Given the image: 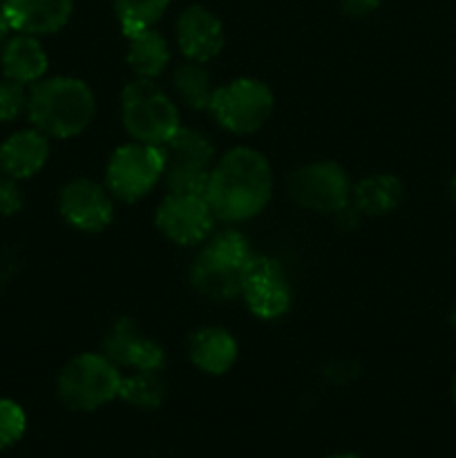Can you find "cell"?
I'll use <instances>...</instances> for the list:
<instances>
[{
    "mask_svg": "<svg viewBox=\"0 0 456 458\" xmlns=\"http://www.w3.org/2000/svg\"><path fill=\"white\" fill-rule=\"evenodd\" d=\"M452 401H454V405H456V376H454V380H452Z\"/></svg>",
    "mask_w": 456,
    "mask_h": 458,
    "instance_id": "cell-31",
    "label": "cell"
},
{
    "mask_svg": "<svg viewBox=\"0 0 456 458\" xmlns=\"http://www.w3.org/2000/svg\"><path fill=\"white\" fill-rule=\"evenodd\" d=\"M27 429L25 410L16 401L0 398V452L16 445Z\"/></svg>",
    "mask_w": 456,
    "mask_h": 458,
    "instance_id": "cell-24",
    "label": "cell"
},
{
    "mask_svg": "<svg viewBox=\"0 0 456 458\" xmlns=\"http://www.w3.org/2000/svg\"><path fill=\"white\" fill-rule=\"evenodd\" d=\"M130 70L137 79H152L164 74L173 61L168 40L155 27L143 30L128 38V54H125Z\"/></svg>",
    "mask_w": 456,
    "mask_h": 458,
    "instance_id": "cell-20",
    "label": "cell"
},
{
    "mask_svg": "<svg viewBox=\"0 0 456 458\" xmlns=\"http://www.w3.org/2000/svg\"><path fill=\"white\" fill-rule=\"evenodd\" d=\"M164 179V150L150 143L130 141L114 148L106 164V186L116 201L134 204Z\"/></svg>",
    "mask_w": 456,
    "mask_h": 458,
    "instance_id": "cell-6",
    "label": "cell"
},
{
    "mask_svg": "<svg viewBox=\"0 0 456 458\" xmlns=\"http://www.w3.org/2000/svg\"><path fill=\"white\" fill-rule=\"evenodd\" d=\"M170 88H173L174 101L186 106L188 110L204 112L213 101L215 81L206 70V63L183 61L170 74Z\"/></svg>",
    "mask_w": 456,
    "mask_h": 458,
    "instance_id": "cell-21",
    "label": "cell"
},
{
    "mask_svg": "<svg viewBox=\"0 0 456 458\" xmlns=\"http://www.w3.org/2000/svg\"><path fill=\"white\" fill-rule=\"evenodd\" d=\"M0 4H3V0H0Z\"/></svg>",
    "mask_w": 456,
    "mask_h": 458,
    "instance_id": "cell-33",
    "label": "cell"
},
{
    "mask_svg": "<svg viewBox=\"0 0 456 458\" xmlns=\"http://www.w3.org/2000/svg\"><path fill=\"white\" fill-rule=\"evenodd\" d=\"M165 387L161 371H132L121 378L119 398L137 410H156L165 401Z\"/></svg>",
    "mask_w": 456,
    "mask_h": 458,
    "instance_id": "cell-22",
    "label": "cell"
},
{
    "mask_svg": "<svg viewBox=\"0 0 456 458\" xmlns=\"http://www.w3.org/2000/svg\"><path fill=\"white\" fill-rule=\"evenodd\" d=\"M273 168L266 157L249 146H235L215 159L206 183V199L215 217L241 224L264 213L273 197Z\"/></svg>",
    "mask_w": 456,
    "mask_h": 458,
    "instance_id": "cell-1",
    "label": "cell"
},
{
    "mask_svg": "<svg viewBox=\"0 0 456 458\" xmlns=\"http://www.w3.org/2000/svg\"><path fill=\"white\" fill-rule=\"evenodd\" d=\"M215 222L204 192L168 191L155 215L161 235L177 246H201L215 233Z\"/></svg>",
    "mask_w": 456,
    "mask_h": 458,
    "instance_id": "cell-9",
    "label": "cell"
},
{
    "mask_svg": "<svg viewBox=\"0 0 456 458\" xmlns=\"http://www.w3.org/2000/svg\"><path fill=\"white\" fill-rule=\"evenodd\" d=\"M275 97L264 81L253 76H240L231 83L215 88L208 112L219 128L231 134H253L271 119Z\"/></svg>",
    "mask_w": 456,
    "mask_h": 458,
    "instance_id": "cell-5",
    "label": "cell"
},
{
    "mask_svg": "<svg viewBox=\"0 0 456 458\" xmlns=\"http://www.w3.org/2000/svg\"><path fill=\"white\" fill-rule=\"evenodd\" d=\"M188 356L192 365L208 376H224L232 369L240 356L235 335L224 327H201L188 340Z\"/></svg>",
    "mask_w": 456,
    "mask_h": 458,
    "instance_id": "cell-16",
    "label": "cell"
},
{
    "mask_svg": "<svg viewBox=\"0 0 456 458\" xmlns=\"http://www.w3.org/2000/svg\"><path fill=\"white\" fill-rule=\"evenodd\" d=\"M0 9L13 31L40 38L56 34L70 22L74 0H3Z\"/></svg>",
    "mask_w": 456,
    "mask_h": 458,
    "instance_id": "cell-14",
    "label": "cell"
},
{
    "mask_svg": "<svg viewBox=\"0 0 456 458\" xmlns=\"http://www.w3.org/2000/svg\"><path fill=\"white\" fill-rule=\"evenodd\" d=\"M164 150V179L168 191L206 192L215 164V148L201 130L179 128Z\"/></svg>",
    "mask_w": 456,
    "mask_h": 458,
    "instance_id": "cell-8",
    "label": "cell"
},
{
    "mask_svg": "<svg viewBox=\"0 0 456 458\" xmlns=\"http://www.w3.org/2000/svg\"><path fill=\"white\" fill-rule=\"evenodd\" d=\"M405 201V183L389 173L367 174L353 186L351 204L365 217H387Z\"/></svg>",
    "mask_w": 456,
    "mask_h": 458,
    "instance_id": "cell-18",
    "label": "cell"
},
{
    "mask_svg": "<svg viewBox=\"0 0 456 458\" xmlns=\"http://www.w3.org/2000/svg\"><path fill=\"white\" fill-rule=\"evenodd\" d=\"M116 199L106 183L89 177H76L58 192V213L80 233H103L114 222Z\"/></svg>",
    "mask_w": 456,
    "mask_h": 458,
    "instance_id": "cell-11",
    "label": "cell"
},
{
    "mask_svg": "<svg viewBox=\"0 0 456 458\" xmlns=\"http://www.w3.org/2000/svg\"><path fill=\"white\" fill-rule=\"evenodd\" d=\"M241 300L255 318L264 322L280 320L293 304V289L284 268L275 258L255 255L241 282Z\"/></svg>",
    "mask_w": 456,
    "mask_h": 458,
    "instance_id": "cell-10",
    "label": "cell"
},
{
    "mask_svg": "<svg viewBox=\"0 0 456 458\" xmlns=\"http://www.w3.org/2000/svg\"><path fill=\"white\" fill-rule=\"evenodd\" d=\"M119 367L107 356L85 352L67 360L56 380L58 398L74 411H94L119 398L121 389Z\"/></svg>",
    "mask_w": 456,
    "mask_h": 458,
    "instance_id": "cell-4",
    "label": "cell"
},
{
    "mask_svg": "<svg viewBox=\"0 0 456 458\" xmlns=\"http://www.w3.org/2000/svg\"><path fill=\"white\" fill-rule=\"evenodd\" d=\"M121 123L132 141L161 148L182 128L179 103L156 81L134 76L121 92Z\"/></svg>",
    "mask_w": 456,
    "mask_h": 458,
    "instance_id": "cell-3",
    "label": "cell"
},
{
    "mask_svg": "<svg viewBox=\"0 0 456 458\" xmlns=\"http://www.w3.org/2000/svg\"><path fill=\"white\" fill-rule=\"evenodd\" d=\"M0 67L4 79L22 85H36L49 70V56L38 36L13 34L0 52Z\"/></svg>",
    "mask_w": 456,
    "mask_h": 458,
    "instance_id": "cell-17",
    "label": "cell"
},
{
    "mask_svg": "<svg viewBox=\"0 0 456 458\" xmlns=\"http://www.w3.org/2000/svg\"><path fill=\"white\" fill-rule=\"evenodd\" d=\"M291 199L320 215H338L351 206L353 183L347 170L335 161H311L289 174Z\"/></svg>",
    "mask_w": 456,
    "mask_h": 458,
    "instance_id": "cell-7",
    "label": "cell"
},
{
    "mask_svg": "<svg viewBox=\"0 0 456 458\" xmlns=\"http://www.w3.org/2000/svg\"><path fill=\"white\" fill-rule=\"evenodd\" d=\"M97 114V97L83 79L52 76L30 89L27 116L49 139H74L89 128Z\"/></svg>",
    "mask_w": 456,
    "mask_h": 458,
    "instance_id": "cell-2",
    "label": "cell"
},
{
    "mask_svg": "<svg viewBox=\"0 0 456 458\" xmlns=\"http://www.w3.org/2000/svg\"><path fill=\"white\" fill-rule=\"evenodd\" d=\"M49 161V137L36 130H18L0 146V173L16 182L38 174Z\"/></svg>",
    "mask_w": 456,
    "mask_h": 458,
    "instance_id": "cell-15",
    "label": "cell"
},
{
    "mask_svg": "<svg viewBox=\"0 0 456 458\" xmlns=\"http://www.w3.org/2000/svg\"><path fill=\"white\" fill-rule=\"evenodd\" d=\"M116 18L121 22V31L125 38L150 30L168 12L170 0H112Z\"/></svg>",
    "mask_w": 456,
    "mask_h": 458,
    "instance_id": "cell-23",
    "label": "cell"
},
{
    "mask_svg": "<svg viewBox=\"0 0 456 458\" xmlns=\"http://www.w3.org/2000/svg\"><path fill=\"white\" fill-rule=\"evenodd\" d=\"M101 353L119 369L130 371H164L168 360L165 349L156 340L148 338L132 318L112 322L101 340Z\"/></svg>",
    "mask_w": 456,
    "mask_h": 458,
    "instance_id": "cell-12",
    "label": "cell"
},
{
    "mask_svg": "<svg viewBox=\"0 0 456 458\" xmlns=\"http://www.w3.org/2000/svg\"><path fill=\"white\" fill-rule=\"evenodd\" d=\"M174 38L186 61L208 63L222 54L226 45V30L210 9L190 4L179 13L174 22Z\"/></svg>",
    "mask_w": 456,
    "mask_h": 458,
    "instance_id": "cell-13",
    "label": "cell"
},
{
    "mask_svg": "<svg viewBox=\"0 0 456 458\" xmlns=\"http://www.w3.org/2000/svg\"><path fill=\"white\" fill-rule=\"evenodd\" d=\"M447 192H450L452 201H456V174L450 179V183H447Z\"/></svg>",
    "mask_w": 456,
    "mask_h": 458,
    "instance_id": "cell-29",
    "label": "cell"
},
{
    "mask_svg": "<svg viewBox=\"0 0 456 458\" xmlns=\"http://www.w3.org/2000/svg\"><path fill=\"white\" fill-rule=\"evenodd\" d=\"M27 103H30L27 85L12 79L0 81V123H12L27 114Z\"/></svg>",
    "mask_w": 456,
    "mask_h": 458,
    "instance_id": "cell-25",
    "label": "cell"
},
{
    "mask_svg": "<svg viewBox=\"0 0 456 458\" xmlns=\"http://www.w3.org/2000/svg\"><path fill=\"white\" fill-rule=\"evenodd\" d=\"M340 7L347 16L365 18L380 7V0H340Z\"/></svg>",
    "mask_w": 456,
    "mask_h": 458,
    "instance_id": "cell-27",
    "label": "cell"
},
{
    "mask_svg": "<svg viewBox=\"0 0 456 458\" xmlns=\"http://www.w3.org/2000/svg\"><path fill=\"white\" fill-rule=\"evenodd\" d=\"M12 25H9L7 16L3 13V9H0V52H3V47L7 45V40L12 38Z\"/></svg>",
    "mask_w": 456,
    "mask_h": 458,
    "instance_id": "cell-28",
    "label": "cell"
},
{
    "mask_svg": "<svg viewBox=\"0 0 456 458\" xmlns=\"http://www.w3.org/2000/svg\"><path fill=\"white\" fill-rule=\"evenodd\" d=\"M329 458H360V456H356V454H338V456H329Z\"/></svg>",
    "mask_w": 456,
    "mask_h": 458,
    "instance_id": "cell-32",
    "label": "cell"
},
{
    "mask_svg": "<svg viewBox=\"0 0 456 458\" xmlns=\"http://www.w3.org/2000/svg\"><path fill=\"white\" fill-rule=\"evenodd\" d=\"M253 258L255 253L244 233H240L237 228H224V231L213 233L201 244V250L197 253L195 259L206 264V267L244 277L246 268L253 262Z\"/></svg>",
    "mask_w": 456,
    "mask_h": 458,
    "instance_id": "cell-19",
    "label": "cell"
},
{
    "mask_svg": "<svg viewBox=\"0 0 456 458\" xmlns=\"http://www.w3.org/2000/svg\"><path fill=\"white\" fill-rule=\"evenodd\" d=\"M450 325L456 329V302H454V307H452V311H450Z\"/></svg>",
    "mask_w": 456,
    "mask_h": 458,
    "instance_id": "cell-30",
    "label": "cell"
},
{
    "mask_svg": "<svg viewBox=\"0 0 456 458\" xmlns=\"http://www.w3.org/2000/svg\"><path fill=\"white\" fill-rule=\"evenodd\" d=\"M25 197L16 179L0 177V217H13L22 210Z\"/></svg>",
    "mask_w": 456,
    "mask_h": 458,
    "instance_id": "cell-26",
    "label": "cell"
}]
</instances>
